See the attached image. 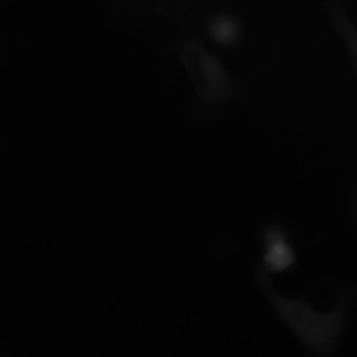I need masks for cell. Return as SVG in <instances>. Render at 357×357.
Segmentation results:
<instances>
[{"instance_id": "obj_2", "label": "cell", "mask_w": 357, "mask_h": 357, "mask_svg": "<svg viewBox=\"0 0 357 357\" xmlns=\"http://www.w3.org/2000/svg\"><path fill=\"white\" fill-rule=\"evenodd\" d=\"M268 273L260 266L257 278L280 318L310 351L319 355L333 353L345 321L347 295H342L330 312H319L302 298H287L276 293Z\"/></svg>"}, {"instance_id": "obj_3", "label": "cell", "mask_w": 357, "mask_h": 357, "mask_svg": "<svg viewBox=\"0 0 357 357\" xmlns=\"http://www.w3.org/2000/svg\"><path fill=\"white\" fill-rule=\"evenodd\" d=\"M264 243L263 264L261 266L268 273H282L294 264L296 255L283 229L270 225L262 234Z\"/></svg>"}, {"instance_id": "obj_4", "label": "cell", "mask_w": 357, "mask_h": 357, "mask_svg": "<svg viewBox=\"0 0 357 357\" xmlns=\"http://www.w3.org/2000/svg\"><path fill=\"white\" fill-rule=\"evenodd\" d=\"M210 33L221 44L234 43L240 36V27L233 18L228 16L215 17L211 23Z\"/></svg>"}, {"instance_id": "obj_1", "label": "cell", "mask_w": 357, "mask_h": 357, "mask_svg": "<svg viewBox=\"0 0 357 357\" xmlns=\"http://www.w3.org/2000/svg\"><path fill=\"white\" fill-rule=\"evenodd\" d=\"M180 61L194 93V118H206L247 100L250 79L232 74L200 44L185 43Z\"/></svg>"}]
</instances>
